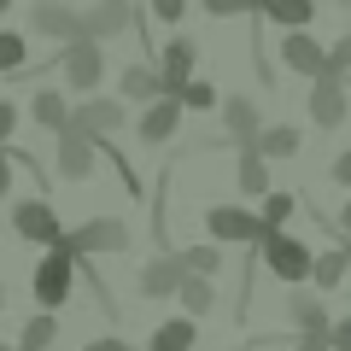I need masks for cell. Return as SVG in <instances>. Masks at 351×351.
<instances>
[{
	"mask_svg": "<svg viewBox=\"0 0 351 351\" xmlns=\"http://www.w3.org/2000/svg\"><path fill=\"white\" fill-rule=\"evenodd\" d=\"M258 258H263V269H269V276H276V281H287L293 293H299L304 281L316 276V252L304 246L299 234H269V240H263V246H258Z\"/></svg>",
	"mask_w": 351,
	"mask_h": 351,
	"instance_id": "6da1fadb",
	"label": "cell"
},
{
	"mask_svg": "<svg viewBox=\"0 0 351 351\" xmlns=\"http://www.w3.org/2000/svg\"><path fill=\"white\" fill-rule=\"evenodd\" d=\"M76 269H82V258H76V252L64 246V240H59V246H53L47 258L36 263V281H29V287H36V304H41L47 316L59 311L64 299H71V287H76Z\"/></svg>",
	"mask_w": 351,
	"mask_h": 351,
	"instance_id": "7a4b0ae2",
	"label": "cell"
},
{
	"mask_svg": "<svg viewBox=\"0 0 351 351\" xmlns=\"http://www.w3.org/2000/svg\"><path fill=\"white\" fill-rule=\"evenodd\" d=\"M205 228H211L217 246H263V240H269L263 217L240 211V205H211V211H205Z\"/></svg>",
	"mask_w": 351,
	"mask_h": 351,
	"instance_id": "3957f363",
	"label": "cell"
},
{
	"mask_svg": "<svg viewBox=\"0 0 351 351\" xmlns=\"http://www.w3.org/2000/svg\"><path fill=\"white\" fill-rule=\"evenodd\" d=\"M64 246H71L76 258H94V252H129V223H117V217H94V223L71 228Z\"/></svg>",
	"mask_w": 351,
	"mask_h": 351,
	"instance_id": "277c9868",
	"label": "cell"
},
{
	"mask_svg": "<svg viewBox=\"0 0 351 351\" xmlns=\"http://www.w3.org/2000/svg\"><path fill=\"white\" fill-rule=\"evenodd\" d=\"M12 228H18V240H36V246H47V252L64 240V223L53 217L47 199H18L12 205Z\"/></svg>",
	"mask_w": 351,
	"mask_h": 351,
	"instance_id": "5b68a950",
	"label": "cell"
},
{
	"mask_svg": "<svg viewBox=\"0 0 351 351\" xmlns=\"http://www.w3.org/2000/svg\"><path fill=\"white\" fill-rule=\"evenodd\" d=\"M182 281H188V263H182V252H158V258L141 269V299H176L182 293Z\"/></svg>",
	"mask_w": 351,
	"mask_h": 351,
	"instance_id": "8992f818",
	"label": "cell"
},
{
	"mask_svg": "<svg viewBox=\"0 0 351 351\" xmlns=\"http://www.w3.org/2000/svg\"><path fill=\"white\" fill-rule=\"evenodd\" d=\"M53 64H59V71H64V82H71V88H82V94H88L94 82H100V71H106L100 41H71V47H59V59H53Z\"/></svg>",
	"mask_w": 351,
	"mask_h": 351,
	"instance_id": "52a82bcc",
	"label": "cell"
},
{
	"mask_svg": "<svg viewBox=\"0 0 351 351\" xmlns=\"http://www.w3.org/2000/svg\"><path fill=\"white\" fill-rule=\"evenodd\" d=\"M94 164H100V141H88L82 129L71 123V129L59 135V176H64V182H88Z\"/></svg>",
	"mask_w": 351,
	"mask_h": 351,
	"instance_id": "ba28073f",
	"label": "cell"
},
{
	"mask_svg": "<svg viewBox=\"0 0 351 351\" xmlns=\"http://www.w3.org/2000/svg\"><path fill=\"white\" fill-rule=\"evenodd\" d=\"M281 64H287V71H299V76H311V82H328V76H334L328 53L316 47V41L304 36V29H293V36L281 41ZM339 82H346V76H339Z\"/></svg>",
	"mask_w": 351,
	"mask_h": 351,
	"instance_id": "9c48e42d",
	"label": "cell"
},
{
	"mask_svg": "<svg viewBox=\"0 0 351 351\" xmlns=\"http://www.w3.org/2000/svg\"><path fill=\"white\" fill-rule=\"evenodd\" d=\"M287 322H293L299 339H328V334H334V316H328L322 293H304V287L287 299Z\"/></svg>",
	"mask_w": 351,
	"mask_h": 351,
	"instance_id": "30bf717a",
	"label": "cell"
},
{
	"mask_svg": "<svg viewBox=\"0 0 351 351\" xmlns=\"http://www.w3.org/2000/svg\"><path fill=\"white\" fill-rule=\"evenodd\" d=\"M29 29H41V36H53V41H82V12H71L64 0H36L29 6Z\"/></svg>",
	"mask_w": 351,
	"mask_h": 351,
	"instance_id": "8fae6325",
	"label": "cell"
},
{
	"mask_svg": "<svg viewBox=\"0 0 351 351\" xmlns=\"http://www.w3.org/2000/svg\"><path fill=\"white\" fill-rule=\"evenodd\" d=\"M193 41L188 36H176L170 47H164V59H158V82H164V100H182V88L193 82Z\"/></svg>",
	"mask_w": 351,
	"mask_h": 351,
	"instance_id": "7c38bea8",
	"label": "cell"
},
{
	"mask_svg": "<svg viewBox=\"0 0 351 351\" xmlns=\"http://www.w3.org/2000/svg\"><path fill=\"white\" fill-rule=\"evenodd\" d=\"M135 6L129 0H100V6H88L82 12V41H106V36H123L129 24H135Z\"/></svg>",
	"mask_w": 351,
	"mask_h": 351,
	"instance_id": "4fadbf2b",
	"label": "cell"
},
{
	"mask_svg": "<svg viewBox=\"0 0 351 351\" xmlns=\"http://www.w3.org/2000/svg\"><path fill=\"white\" fill-rule=\"evenodd\" d=\"M71 123L82 129L88 141H112L117 129H123V106H117V100H82Z\"/></svg>",
	"mask_w": 351,
	"mask_h": 351,
	"instance_id": "5bb4252c",
	"label": "cell"
},
{
	"mask_svg": "<svg viewBox=\"0 0 351 351\" xmlns=\"http://www.w3.org/2000/svg\"><path fill=\"white\" fill-rule=\"evenodd\" d=\"M311 123L316 129H339L346 123V82H339V76H328V82L311 88Z\"/></svg>",
	"mask_w": 351,
	"mask_h": 351,
	"instance_id": "9a60e30c",
	"label": "cell"
},
{
	"mask_svg": "<svg viewBox=\"0 0 351 351\" xmlns=\"http://www.w3.org/2000/svg\"><path fill=\"white\" fill-rule=\"evenodd\" d=\"M223 129H228V141H240V147H258V135H263V117H258V106L252 100H223Z\"/></svg>",
	"mask_w": 351,
	"mask_h": 351,
	"instance_id": "2e32d148",
	"label": "cell"
},
{
	"mask_svg": "<svg viewBox=\"0 0 351 351\" xmlns=\"http://www.w3.org/2000/svg\"><path fill=\"white\" fill-rule=\"evenodd\" d=\"M176 123H182V100H152L147 112H141V141H147V147H164V141L176 135Z\"/></svg>",
	"mask_w": 351,
	"mask_h": 351,
	"instance_id": "e0dca14e",
	"label": "cell"
},
{
	"mask_svg": "<svg viewBox=\"0 0 351 351\" xmlns=\"http://www.w3.org/2000/svg\"><path fill=\"white\" fill-rule=\"evenodd\" d=\"M234 182H240V193H252V199H269V158H263L258 147H240V170H234Z\"/></svg>",
	"mask_w": 351,
	"mask_h": 351,
	"instance_id": "ac0fdd59",
	"label": "cell"
},
{
	"mask_svg": "<svg viewBox=\"0 0 351 351\" xmlns=\"http://www.w3.org/2000/svg\"><path fill=\"white\" fill-rule=\"evenodd\" d=\"M193 346H199V322H193V316H170V322L152 328L147 351H193Z\"/></svg>",
	"mask_w": 351,
	"mask_h": 351,
	"instance_id": "d6986e66",
	"label": "cell"
},
{
	"mask_svg": "<svg viewBox=\"0 0 351 351\" xmlns=\"http://www.w3.org/2000/svg\"><path fill=\"white\" fill-rule=\"evenodd\" d=\"M29 117H36L41 129H53V135H64L76 112H71V106H64V94H59V88H41L36 100H29Z\"/></svg>",
	"mask_w": 351,
	"mask_h": 351,
	"instance_id": "ffe728a7",
	"label": "cell"
},
{
	"mask_svg": "<svg viewBox=\"0 0 351 351\" xmlns=\"http://www.w3.org/2000/svg\"><path fill=\"white\" fill-rule=\"evenodd\" d=\"M123 100H141V106L164 100V82H158L152 64H129V71H123Z\"/></svg>",
	"mask_w": 351,
	"mask_h": 351,
	"instance_id": "44dd1931",
	"label": "cell"
},
{
	"mask_svg": "<svg viewBox=\"0 0 351 351\" xmlns=\"http://www.w3.org/2000/svg\"><path fill=\"white\" fill-rule=\"evenodd\" d=\"M346 276H351V246H334V252H322V258H316L311 287H316V293H328V287H339Z\"/></svg>",
	"mask_w": 351,
	"mask_h": 351,
	"instance_id": "7402d4cb",
	"label": "cell"
},
{
	"mask_svg": "<svg viewBox=\"0 0 351 351\" xmlns=\"http://www.w3.org/2000/svg\"><path fill=\"white\" fill-rule=\"evenodd\" d=\"M176 299H182V316H193V322H199V316H211V304H217V287H211L205 276H188Z\"/></svg>",
	"mask_w": 351,
	"mask_h": 351,
	"instance_id": "603a6c76",
	"label": "cell"
},
{
	"mask_svg": "<svg viewBox=\"0 0 351 351\" xmlns=\"http://www.w3.org/2000/svg\"><path fill=\"white\" fill-rule=\"evenodd\" d=\"M258 152H263V158H293V152H299V129H293V123H269L258 135Z\"/></svg>",
	"mask_w": 351,
	"mask_h": 351,
	"instance_id": "cb8c5ba5",
	"label": "cell"
},
{
	"mask_svg": "<svg viewBox=\"0 0 351 351\" xmlns=\"http://www.w3.org/2000/svg\"><path fill=\"white\" fill-rule=\"evenodd\" d=\"M53 339H59V322L41 311V316H29V322H24V334H18V351H53Z\"/></svg>",
	"mask_w": 351,
	"mask_h": 351,
	"instance_id": "d4e9b609",
	"label": "cell"
},
{
	"mask_svg": "<svg viewBox=\"0 0 351 351\" xmlns=\"http://www.w3.org/2000/svg\"><path fill=\"white\" fill-rule=\"evenodd\" d=\"M182 263H188V276L211 281L217 269H223V246H182Z\"/></svg>",
	"mask_w": 351,
	"mask_h": 351,
	"instance_id": "484cf974",
	"label": "cell"
},
{
	"mask_svg": "<svg viewBox=\"0 0 351 351\" xmlns=\"http://www.w3.org/2000/svg\"><path fill=\"white\" fill-rule=\"evenodd\" d=\"M269 18L287 24V29H304V24L316 18V6H311V0H269Z\"/></svg>",
	"mask_w": 351,
	"mask_h": 351,
	"instance_id": "4316f807",
	"label": "cell"
},
{
	"mask_svg": "<svg viewBox=\"0 0 351 351\" xmlns=\"http://www.w3.org/2000/svg\"><path fill=\"white\" fill-rule=\"evenodd\" d=\"M0 71H29V47H24V36L18 29H0Z\"/></svg>",
	"mask_w": 351,
	"mask_h": 351,
	"instance_id": "83f0119b",
	"label": "cell"
},
{
	"mask_svg": "<svg viewBox=\"0 0 351 351\" xmlns=\"http://www.w3.org/2000/svg\"><path fill=\"white\" fill-rule=\"evenodd\" d=\"M299 211V199H293V193H269V199H263V228H269V234H281V223H287V217Z\"/></svg>",
	"mask_w": 351,
	"mask_h": 351,
	"instance_id": "f1b7e54d",
	"label": "cell"
},
{
	"mask_svg": "<svg viewBox=\"0 0 351 351\" xmlns=\"http://www.w3.org/2000/svg\"><path fill=\"white\" fill-rule=\"evenodd\" d=\"M182 106H188V112H211V106H223V100H217L211 82H199V76H193V82L182 88Z\"/></svg>",
	"mask_w": 351,
	"mask_h": 351,
	"instance_id": "f546056e",
	"label": "cell"
},
{
	"mask_svg": "<svg viewBox=\"0 0 351 351\" xmlns=\"http://www.w3.org/2000/svg\"><path fill=\"white\" fill-rule=\"evenodd\" d=\"M211 18H240V12H258V0H205Z\"/></svg>",
	"mask_w": 351,
	"mask_h": 351,
	"instance_id": "4dcf8cb0",
	"label": "cell"
},
{
	"mask_svg": "<svg viewBox=\"0 0 351 351\" xmlns=\"http://www.w3.org/2000/svg\"><path fill=\"white\" fill-rule=\"evenodd\" d=\"M328 64H334V76H346V71H351V36L328 47Z\"/></svg>",
	"mask_w": 351,
	"mask_h": 351,
	"instance_id": "1f68e13d",
	"label": "cell"
},
{
	"mask_svg": "<svg viewBox=\"0 0 351 351\" xmlns=\"http://www.w3.org/2000/svg\"><path fill=\"white\" fill-rule=\"evenodd\" d=\"M152 12H158L164 24H182V12H188V0H152Z\"/></svg>",
	"mask_w": 351,
	"mask_h": 351,
	"instance_id": "d6a6232c",
	"label": "cell"
},
{
	"mask_svg": "<svg viewBox=\"0 0 351 351\" xmlns=\"http://www.w3.org/2000/svg\"><path fill=\"white\" fill-rule=\"evenodd\" d=\"M334 351H351V316H334V334H328Z\"/></svg>",
	"mask_w": 351,
	"mask_h": 351,
	"instance_id": "836d02e7",
	"label": "cell"
},
{
	"mask_svg": "<svg viewBox=\"0 0 351 351\" xmlns=\"http://www.w3.org/2000/svg\"><path fill=\"white\" fill-rule=\"evenodd\" d=\"M12 147H0V199H6V193H12Z\"/></svg>",
	"mask_w": 351,
	"mask_h": 351,
	"instance_id": "e575fe53",
	"label": "cell"
},
{
	"mask_svg": "<svg viewBox=\"0 0 351 351\" xmlns=\"http://www.w3.org/2000/svg\"><path fill=\"white\" fill-rule=\"evenodd\" d=\"M12 129H18V106H6V100H0V147L12 141Z\"/></svg>",
	"mask_w": 351,
	"mask_h": 351,
	"instance_id": "d590c367",
	"label": "cell"
},
{
	"mask_svg": "<svg viewBox=\"0 0 351 351\" xmlns=\"http://www.w3.org/2000/svg\"><path fill=\"white\" fill-rule=\"evenodd\" d=\"M82 351H135V346H129V339H117V334H112V339H88Z\"/></svg>",
	"mask_w": 351,
	"mask_h": 351,
	"instance_id": "8d00e7d4",
	"label": "cell"
},
{
	"mask_svg": "<svg viewBox=\"0 0 351 351\" xmlns=\"http://www.w3.org/2000/svg\"><path fill=\"white\" fill-rule=\"evenodd\" d=\"M334 182H339V188H351V152H339V158H334Z\"/></svg>",
	"mask_w": 351,
	"mask_h": 351,
	"instance_id": "74e56055",
	"label": "cell"
},
{
	"mask_svg": "<svg viewBox=\"0 0 351 351\" xmlns=\"http://www.w3.org/2000/svg\"><path fill=\"white\" fill-rule=\"evenodd\" d=\"M339 234H346V246H351V199L339 205Z\"/></svg>",
	"mask_w": 351,
	"mask_h": 351,
	"instance_id": "f35d334b",
	"label": "cell"
},
{
	"mask_svg": "<svg viewBox=\"0 0 351 351\" xmlns=\"http://www.w3.org/2000/svg\"><path fill=\"white\" fill-rule=\"evenodd\" d=\"M293 351H334V346H328V339H299Z\"/></svg>",
	"mask_w": 351,
	"mask_h": 351,
	"instance_id": "ab89813d",
	"label": "cell"
},
{
	"mask_svg": "<svg viewBox=\"0 0 351 351\" xmlns=\"http://www.w3.org/2000/svg\"><path fill=\"white\" fill-rule=\"evenodd\" d=\"M258 12H269V0H258Z\"/></svg>",
	"mask_w": 351,
	"mask_h": 351,
	"instance_id": "60d3db41",
	"label": "cell"
},
{
	"mask_svg": "<svg viewBox=\"0 0 351 351\" xmlns=\"http://www.w3.org/2000/svg\"><path fill=\"white\" fill-rule=\"evenodd\" d=\"M0 311H6V287H0Z\"/></svg>",
	"mask_w": 351,
	"mask_h": 351,
	"instance_id": "b9f144b4",
	"label": "cell"
},
{
	"mask_svg": "<svg viewBox=\"0 0 351 351\" xmlns=\"http://www.w3.org/2000/svg\"><path fill=\"white\" fill-rule=\"evenodd\" d=\"M0 351H18V346H6V339H0Z\"/></svg>",
	"mask_w": 351,
	"mask_h": 351,
	"instance_id": "7bdbcfd3",
	"label": "cell"
}]
</instances>
